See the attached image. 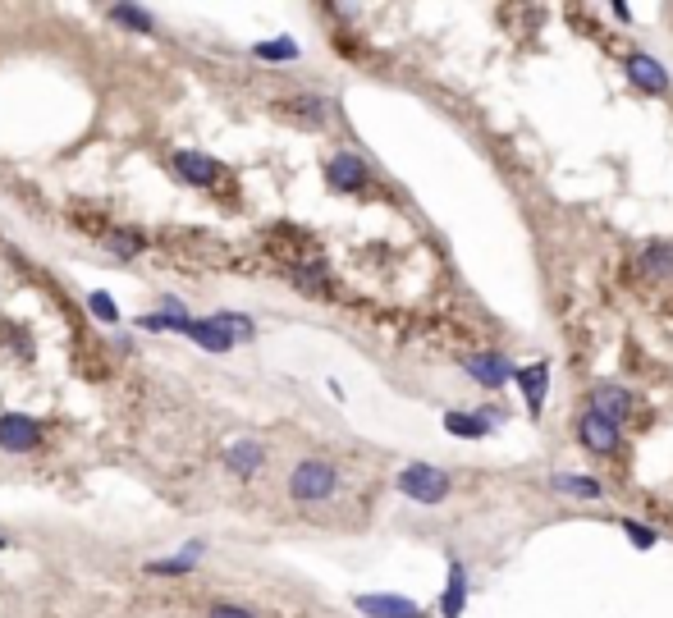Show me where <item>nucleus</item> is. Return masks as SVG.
Returning <instances> with one entry per match:
<instances>
[{"label": "nucleus", "mask_w": 673, "mask_h": 618, "mask_svg": "<svg viewBox=\"0 0 673 618\" xmlns=\"http://www.w3.org/2000/svg\"><path fill=\"white\" fill-rule=\"evenodd\" d=\"M339 490V467L326 463V458H303V463L289 472V495L298 504H321Z\"/></svg>", "instance_id": "1"}, {"label": "nucleus", "mask_w": 673, "mask_h": 618, "mask_svg": "<svg viewBox=\"0 0 673 618\" xmlns=\"http://www.w3.org/2000/svg\"><path fill=\"white\" fill-rule=\"evenodd\" d=\"M394 486L408 499H417V504H445L449 490H454V477L440 472L435 463H408L399 477H394Z\"/></svg>", "instance_id": "2"}, {"label": "nucleus", "mask_w": 673, "mask_h": 618, "mask_svg": "<svg viewBox=\"0 0 673 618\" xmlns=\"http://www.w3.org/2000/svg\"><path fill=\"white\" fill-rule=\"evenodd\" d=\"M577 445L587 449V454H596V458L619 454V449H623V426L587 408L582 417H577Z\"/></svg>", "instance_id": "3"}, {"label": "nucleus", "mask_w": 673, "mask_h": 618, "mask_svg": "<svg viewBox=\"0 0 673 618\" xmlns=\"http://www.w3.org/2000/svg\"><path fill=\"white\" fill-rule=\"evenodd\" d=\"M42 445V422L28 417V412H5L0 417V449L5 454H28V449Z\"/></svg>", "instance_id": "4"}, {"label": "nucleus", "mask_w": 673, "mask_h": 618, "mask_svg": "<svg viewBox=\"0 0 673 618\" xmlns=\"http://www.w3.org/2000/svg\"><path fill=\"white\" fill-rule=\"evenodd\" d=\"M628 83L637 87V92H646V97H669V69L655 60V55L646 51H632L628 55Z\"/></svg>", "instance_id": "5"}, {"label": "nucleus", "mask_w": 673, "mask_h": 618, "mask_svg": "<svg viewBox=\"0 0 673 618\" xmlns=\"http://www.w3.org/2000/svg\"><path fill=\"white\" fill-rule=\"evenodd\" d=\"M463 371L486 390H504L509 380H518V367L500 353H472V358H463Z\"/></svg>", "instance_id": "6"}, {"label": "nucleus", "mask_w": 673, "mask_h": 618, "mask_svg": "<svg viewBox=\"0 0 673 618\" xmlns=\"http://www.w3.org/2000/svg\"><path fill=\"white\" fill-rule=\"evenodd\" d=\"M587 408L591 412H600V417H609V422H628L632 417V408H637V394L632 390H623V385H591V394H587Z\"/></svg>", "instance_id": "7"}, {"label": "nucleus", "mask_w": 673, "mask_h": 618, "mask_svg": "<svg viewBox=\"0 0 673 618\" xmlns=\"http://www.w3.org/2000/svg\"><path fill=\"white\" fill-rule=\"evenodd\" d=\"M326 179H330V188H335V193H362V188L371 184V170H367V161H362V156L335 152V156H330V165H326Z\"/></svg>", "instance_id": "8"}, {"label": "nucleus", "mask_w": 673, "mask_h": 618, "mask_svg": "<svg viewBox=\"0 0 673 618\" xmlns=\"http://www.w3.org/2000/svg\"><path fill=\"white\" fill-rule=\"evenodd\" d=\"M170 165H174V174H179L184 184H193V188H216L220 179H225V170H220L211 156H202V152H174Z\"/></svg>", "instance_id": "9"}, {"label": "nucleus", "mask_w": 673, "mask_h": 618, "mask_svg": "<svg viewBox=\"0 0 673 618\" xmlns=\"http://www.w3.org/2000/svg\"><path fill=\"white\" fill-rule=\"evenodd\" d=\"M280 115H284V120H294V124H303V129H326L330 101H326V97H312V92H303V97L280 101Z\"/></svg>", "instance_id": "10"}, {"label": "nucleus", "mask_w": 673, "mask_h": 618, "mask_svg": "<svg viewBox=\"0 0 673 618\" xmlns=\"http://www.w3.org/2000/svg\"><path fill=\"white\" fill-rule=\"evenodd\" d=\"M353 605L367 618H422V605H413L403 596H358Z\"/></svg>", "instance_id": "11"}, {"label": "nucleus", "mask_w": 673, "mask_h": 618, "mask_svg": "<svg viewBox=\"0 0 673 618\" xmlns=\"http://www.w3.org/2000/svg\"><path fill=\"white\" fill-rule=\"evenodd\" d=\"M261 463H266V449H261L257 440H234V445L225 449V467L234 477H257Z\"/></svg>", "instance_id": "12"}, {"label": "nucleus", "mask_w": 673, "mask_h": 618, "mask_svg": "<svg viewBox=\"0 0 673 618\" xmlns=\"http://www.w3.org/2000/svg\"><path fill=\"white\" fill-rule=\"evenodd\" d=\"M188 339H193L197 348H207V353H229V348H234V339H229V330L220 326L216 316H202V321H188Z\"/></svg>", "instance_id": "13"}, {"label": "nucleus", "mask_w": 673, "mask_h": 618, "mask_svg": "<svg viewBox=\"0 0 673 618\" xmlns=\"http://www.w3.org/2000/svg\"><path fill=\"white\" fill-rule=\"evenodd\" d=\"M463 609H467V568H463V559H449V586H445V596H440V614L463 618Z\"/></svg>", "instance_id": "14"}, {"label": "nucleus", "mask_w": 673, "mask_h": 618, "mask_svg": "<svg viewBox=\"0 0 673 618\" xmlns=\"http://www.w3.org/2000/svg\"><path fill=\"white\" fill-rule=\"evenodd\" d=\"M518 385H522V394H527V412H532V417H541V408H545V385H550V367H545V362L518 367Z\"/></svg>", "instance_id": "15"}, {"label": "nucleus", "mask_w": 673, "mask_h": 618, "mask_svg": "<svg viewBox=\"0 0 673 618\" xmlns=\"http://www.w3.org/2000/svg\"><path fill=\"white\" fill-rule=\"evenodd\" d=\"M637 271L646 280H669L673 275V243H646L637 252Z\"/></svg>", "instance_id": "16"}, {"label": "nucleus", "mask_w": 673, "mask_h": 618, "mask_svg": "<svg viewBox=\"0 0 673 618\" xmlns=\"http://www.w3.org/2000/svg\"><path fill=\"white\" fill-rule=\"evenodd\" d=\"M550 490H559V495H573V499H605V486H600L596 477H582V472H554Z\"/></svg>", "instance_id": "17"}, {"label": "nucleus", "mask_w": 673, "mask_h": 618, "mask_svg": "<svg viewBox=\"0 0 673 618\" xmlns=\"http://www.w3.org/2000/svg\"><path fill=\"white\" fill-rule=\"evenodd\" d=\"M445 431L458 435V440H486L490 426L481 422L477 412H445Z\"/></svg>", "instance_id": "18"}, {"label": "nucleus", "mask_w": 673, "mask_h": 618, "mask_svg": "<svg viewBox=\"0 0 673 618\" xmlns=\"http://www.w3.org/2000/svg\"><path fill=\"white\" fill-rule=\"evenodd\" d=\"M202 550H207L202 541H188V545H184V554H174V559H156L152 573H161V577H179V573H188V568H193L197 559H202Z\"/></svg>", "instance_id": "19"}, {"label": "nucleus", "mask_w": 673, "mask_h": 618, "mask_svg": "<svg viewBox=\"0 0 673 618\" xmlns=\"http://www.w3.org/2000/svg\"><path fill=\"white\" fill-rule=\"evenodd\" d=\"M147 248V239H142L138 229H115V234H110V252H115V257H138V252Z\"/></svg>", "instance_id": "20"}, {"label": "nucleus", "mask_w": 673, "mask_h": 618, "mask_svg": "<svg viewBox=\"0 0 673 618\" xmlns=\"http://www.w3.org/2000/svg\"><path fill=\"white\" fill-rule=\"evenodd\" d=\"M110 19L133 28V33H152V14L147 10H133V5H110Z\"/></svg>", "instance_id": "21"}, {"label": "nucleus", "mask_w": 673, "mask_h": 618, "mask_svg": "<svg viewBox=\"0 0 673 618\" xmlns=\"http://www.w3.org/2000/svg\"><path fill=\"white\" fill-rule=\"evenodd\" d=\"M252 55H257V60H298V42H289V37L257 42V46H252Z\"/></svg>", "instance_id": "22"}, {"label": "nucleus", "mask_w": 673, "mask_h": 618, "mask_svg": "<svg viewBox=\"0 0 673 618\" xmlns=\"http://www.w3.org/2000/svg\"><path fill=\"white\" fill-rule=\"evenodd\" d=\"M294 284H298V293L316 298V293H326V271H321V266H298V271H294Z\"/></svg>", "instance_id": "23"}, {"label": "nucleus", "mask_w": 673, "mask_h": 618, "mask_svg": "<svg viewBox=\"0 0 673 618\" xmlns=\"http://www.w3.org/2000/svg\"><path fill=\"white\" fill-rule=\"evenodd\" d=\"M216 321L229 330V339L239 344V339H252L257 330H252V316H239V312H216Z\"/></svg>", "instance_id": "24"}, {"label": "nucleus", "mask_w": 673, "mask_h": 618, "mask_svg": "<svg viewBox=\"0 0 673 618\" xmlns=\"http://www.w3.org/2000/svg\"><path fill=\"white\" fill-rule=\"evenodd\" d=\"M623 536H628L637 550H655V545H660V536H655L651 527H641V522H632V518H623Z\"/></svg>", "instance_id": "25"}, {"label": "nucleus", "mask_w": 673, "mask_h": 618, "mask_svg": "<svg viewBox=\"0 0 673 618\" xmlns=\"http://www.w3.org/2000/svg\"><path fill=\"white\" fill-rule=\"evenodd\" d=\"M87 312L97 316V321H106V326H115V321H120V307L110 303L106 293H92V298H87Z\"/></svg>", "instance_id": "26"}, {"label": "nucleus", "mask_w": 673, "mask_h": 618, "mask_svg": "<svg viewBox=\"0 0 673 618\" xmlns=\"http://www.w3.org/2000/svg\"><path fill=\"white\" fill-rule=\"evenodd\" d=\"M207 618H257L252 609H239V605H211Z\"/></svg>", "instance_id": "27"}, {"label": "nucleus", "mask_w": 673, "mask_h": 618, "mask_svg": "<svg viewBox=\"0 0 673 618\" xmlns=\"http://www.w3.org/2000/svg\"><path fill=\"white\" fill-rule=\"evenodd\" d=\"M0 545H5V536H0Z\"/></svg>", "instance_id": "28"}]
</instances>
